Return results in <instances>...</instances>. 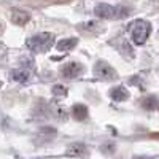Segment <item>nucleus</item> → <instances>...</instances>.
Here are the masks:
<instances>
[{"label":"nucleus","mask_w":159,"mask_h":159,"mask_svg":"<svg viewBox=\"0 0 159 159\" xmlns=\"http://www.w3.org/2000/svg\"><path fill=\"white\" fill-rule=\"evenodd\" d=\"M67 156H72V157H88L89 156V150L84 143H72L70 147L65 151Z\"/></svg>","instance_id":"obj_6"},{"label":"nucleus","mask_w":159,"mask_h":159,"mask_svg":"<svg viewBox=\"0 0 159 159\" xmlns=\"http://www.w3.org/2000/svg\"><path fill=\"white\" fill-rule=\"evenodd\" d=\"M2 32H3V24L0 22V34H2Z\"/></svg>","instance_id":"obj_16"},{"label":"nucleus","mask_w":159,"mask_h":159,"mask_svg":"<svg viewBox=\"0 0 159 159\" xmlns=\"http://www.w3.org/2000/svg\"><path fill=\"white\" fill-rule=\"evenodd\" d=\"M142 107L148 111H154L159 108V99L156 96H148L147 99L142 100Z\"/></svg>","instance_id":"obj_13"},{"label":"nucleus","mask_w":159,"mask_h":159,"mask_svg":"<svg viewBox=\"0 0 159 159\" xmlns=\"http://www.w3.org/2000/svg\"><path fill=\"white\" fill-rule=\"evenodd\" d=\"M94 76H97L99 80H103V81H113V80L118 78V72L108 62L97 61L94 65Z\"/></svg>","instance_id":"obj_4"},{"label":"nucleus","mask_w":159,"mask_h":159,"mask_svg":"<svg viewBox=\"0 0 159 159\" xmlns=\"http://www.w3.org/2000/svg\"><path fill=\"white\" fill-rule=\"evenodd\" d=\"M0 86H2V83H0Z\"/></svg>","instance_id":"obj_18"},{"label":"nucleus","mask_w":159,"mask_h":159,"mask_svg":"<svg viewBox=\"0 0 159 159\" xmlns=\"http://www.w3.org/2000/svg\"><path fill=\"white\" fill-rule=\"evenodd\" d=\"M123 54H126V57H134V49H132V46L129 45V43H126V42H123Z\"/></svg>","instance_id":"obj_14"},{"label":"nucleus","mask_w":159,"mask_h":159,"mask_svg":"<svg viewBox=\"0 0 159 159\" xmlns=\"http://www.w3.org/2000/svg\"><path fill=\"white\" fill-rule=\"evenodd\" d=\"M52 94L54 96H67V89L62 84H56V86H52Z\"/></svg>","instance_id":"obj_15"},{"label":"nucleus","mask_w":159,"mask_h":159,"mask_svg":"<svg viewBox=\"0 0 159 159\" xmlns=\"http://www.w3.org/2000/svg\"><path fill=\"white\" fill-rule=\"evenodd\" d=\"M94 15L102 19H123L130 15V8L127 7H113L108 3H99L94 8Z\"/></svg>","instance_id":"obj_1"},{"label":"nucleus","mask_w":159,"mask_h":159,"mask_svg":"<svg viewBox=\"0 0 159 159\" xmlns=\"http://www.w3.org/2000/svg\"><path fill=\"white\" fill-rule=\"evenodd\" d=\"M61 73H62L64 78L73 80V78H78V76H81L84 73V67L80 62H69L61 69Z\"/></svg>","instance_id":"obj_5"},{"label":"nucleus","mask_w":159,"mask_h":159,"mask_svg":"<svg viewBox=\"0 0 159 159\" xmlns=\"http://www.w3.org/2000/svg\"><path fill=\"white\" fill-rule=\"evenodd\" d=\"M110 97L115 102H124V100L129 99V91L124 86H116L110 91Z\"/></svg>","instance_id":"obj_8"},{"label":"nucleus","mask_w":159,"mask_h":159,"mask_svg":"<svg viewBox=\"0 0 159 159\" xmlns=\"http://www.w3.org/2000/svg\"><path fill=\"white\" fill-rule=\"evenodd\" d=\"M52 43H54V35L51 32H42L30 37L25 42V46L32 52H48L52 48Z\"/></svg>","instance_id":"obj_2"},{"label":"nucleus","mask_w":159,"mask_h":159,"mask_svg":"<svg viewBox=\"0 0 159 159\" xmlns=\"http://www.w3.org/2000/svg\"><path fill=\"white\" fill-rule=\"evenodd\" d=\"M78 45V38L75 37H70V38H64L57 43V51L61 52H67V51H72L75 46Z\"/></svg>","instance_id":"obj_11"},{"label":"nucleus","mask_w":159,"mask_h":159,"mask_svg":"<svg viewBox=\"0 0 159 159\" xmlns=\"http://www.w3.org/2000/svg\"><path fill=\"white\" fill-rule=\"evenodd\" d=\"M56 134H57V130H56L54 127H51V126H43V127H40L37 139L43 140V142H49V140H52V139L56 137Z\"/></svg>","instance_id":"obj_10"},{"label":"nucleus","mask_w":159,"mask_h":159,"mask_svg":"<svg viewBox=\"0 0 159 159\" xmlns=\"http://www.w3.org/2000/svg\"><path fill=\"white\" fill-rule=\"evenodd\" d=\"M89 111H88V107L83 103H75L72 107V116L75 119H78V121H84V119L88 118Z\"/></svg>","instance_id":"obj_9"},{"label":"nucleus","mask_w":159,"mask_h":159,"mask_svg":"<svg viewBox=\"0 0 159 159\" xmlns=\"http://www.w3.org/2000/svg\"><path fill=\"white\" fill-rule=\"evenodd\" d=\"M10 76H11V80H15L18 83H27L30 80V72L25 69H18V70H13L10 73Z\"/></svg>","instance_id":"obj_12"},{"label":"nucleus","mask_w":159,"mask_h":159,"mask_svg":"<svg viewBox=\"0 0 159 159\" xmlns=\"http://www.w3.org/2000/svg\"><path fill=\"white\" fill-rule=\"evenodd\" d=\"M59 2H70V0H59Z\"/></svg>","instance_id":"obj_17"},{"label":"nucleus","mask_w":159,"mask_h":159,"mask_svg":"<svg viewBox=\"0 0 159 159\" xmlns=\"http://www.w3.org/2000/svg\"><path fill=\"white\" fill-rule=\"evenodd\" d=\"M11 21L15 22L16 25H25L30 21V15L27 11H24V10L15 8V10H11Z\"/></svg>","instance_id":"obj_7"},{"label":"nucleus","mask_w":159,"mask_h":159,"mask_svg":"<svg viewBox=\"0 0 159 159\" xmlns=\"http://www.w3.org/2000/svg\"><path fill=\"white\" fill-rule=\"evenodd\" d=\"M151 34V24L145 19H137L130 24V38L135 45H143Z\"/></svg>","instance_id":"obj_3"}]
</instances>
